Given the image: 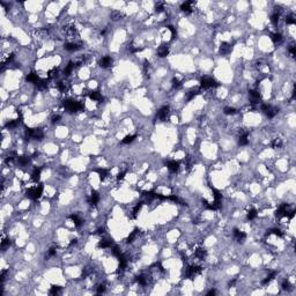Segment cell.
<instances>
[{
  "mask_svg": "<svg viewBox=\"0 0 296 296\" xmlns=\"http://www.w3.org/2000/svg\"><path fill=\"white\" fill-rule=\"evenodd\" d=\"M62 106L65 109V111L70 113L73 112H78V111H81L83 110V104L79 101H75V100H72V98H66L62 101Z\"/></svg>",
  "mask_w": 296,
  "mask_h": 296,
  "instance_id": "1",
  "label": "cell"
},
{
  "mask_svg": "<svg viewBox=\"0 0 296 296\" xmlns=\"http://www.w3.org/2000/svg\"><path fill=\"white\" fill-rule=\"evenodd\" d=\"M43 191H44V186L42 184H39V185H36V186H33V187H29L27 190L26 193L28 198H30L33 200H37L43 194Z\"/></svg>",
  "mask_w": 296,
  "mask_h": 296,
  "instance_id": "2",
  "label": "cell"
},
{
  "mask_svg": "<svg viewBox=\"0 0 296 296\" xmlns=\"http://www.w3.org/2000/svg\"><path fill=\"white\" fill-rule=\"evenodd\" d=\"M26 137L28 139H35V140H42L44 138V132L39 127L35 129H27L26 130Z\"/></svg>",
  "mask_w": 296,
  "mask_h": 296,
  "instance_id": "3",
  "label": "cell"
},
{
  "mask_svg": "<svg viewBox=\"0 0 296 296\" xmlns=\"http://www.w3.org/2000/svg\"><path fill=\"white\" fill-rule=\"evenodd\" d=\"M219 86L220 83L210 77H204L200 80V89H209V88H215Z\"/></svg>",
  "mask_w": 296,
  "mask_h": 296,
  "instance_id": "4",
  "label": "cell"
},
{
  "mask_svg": "<svg viewBox=\"0 0 296 296\" xmlns=\"http://www.w3.org/2000/svg\"><path fill=\"white\" fill-rule=\"evenodd\" d=\"M202 267L199 265H191V266H187L186 271H185V278L187 279H193L194 277H197L198 274H200Z\"/></svg>",
  "mask_w": 296,
  "mask_h": 296,
  "instance_id": "5",
  "label": "cell"
},
{
  "mask_svg": "<svg viewBox=\"0 0 296 296\" xmlns=\"http://www.w3.org/2000/svg\"><path fill=\"white\" fill-rule=\"evenodd\" d=\"M260 109H261V111L265 113L268 118L275 117L277 113H278V109H277L275 106H273V105H271V104H267V103H263L260 106Z\"/></svg>",
  "mask_w": 296,
  "mask_h": 296,
  "instance_id": "6",
  "label": "cell"
},
{
  "mask_svg": "<svg viewBox=\"0 0 296 296\" xmlns=\"http://www.w3.org/2000/svg\"><path fill=\"white\" fill-rule=\"evenodd\" d=\"M249 101L251 104H258L260 102V93L257 89H251L249 91Z\"/></svg>",
  "mask_w": 296,
  "mask_h": 296,
  "instance_id": "7",
  "label": "cell"
},
{
  "mask_svg": "<svg viewBox=\"0 0 296 296\" xmlns=\"http://www.w3.org/2000/svg\"><path fill=\"white\" fill-rule=\"evenodd\" d=\"M169 112H170V109H169V106H162L158 111H157V118L161 120V122H166L167 119H168V117H169Z\"/></svg>",
  "mask_w": 296,
  "mask_h": 296,
  "instance_id": "8",
  "label": "cell"
},
{
  "mask_svg": "<svg viewBox=\"0 0 296 296\" xmlns=\"http://www.w3.org/2000/svg\"><path fill=\"white\" fill-rule=\"evenodd\" d=\"M87 201L90 206H96L98 204V201H100V193L97 191H93L91 194L88 197Z\"/></svg>",
  "mask_w": 296,
  "mask_h": 296,
  "instance_id": "9",
  "label": "cell"
},
{
  "mask_svg": "<svg viewBox=\"0 0 296 296\" xmlns=\"http://www.w3.org/2000/svg\"><path fill=\"white\" fill-rule=\"evenodd\" d=\"M194 2L193 1H185L181 5V9L183 10L185 14H191L194 9Z\"/></svg>",
  "mask_w": 296,
  "mask_h": 296,
  "instance_id": "10",
  "label": "cell"
},
{
  "mask_svg": "<svg viewBox=\"0 0 296 296\" xmlns=\"http://www.w3.org/2000/svg\"><path fill=\"white\" fill-rule=\"evenodd\" d=\"M231 49H233L231 44L227 43V42H222V43H221V45H220V49H219V51H220V54H222V56H226V54H229V53L231 52Z\"/></svg>",
  "mask_w": 296,
  "mask_h": 296,
  "instance_id": "11",
  "label": "cell"
},
{
  "mask_svg": "<svg viewBox=\"0 0 296 296\" xmlns=\"http://www.w3.org/2000/svg\"><path fill=\"white\" fill-rule=\"evenodd\" d=\"M179 162L178 161H176V160H171V161H169L168 163H167V168H168V170L170 171V173H177L178 170H179Z\"/></svg>",
  "mask_w": 296,
  "mask_h": 296,
  "instance_id": "12",
  "label": "cell"
},
{
  "mask_svg": "<svg viewBox=\"0 0 296 296\" xmlns=\"http://www.w3.org/2000/svg\"><path fill=\"white\" fill-rule=\"evenodd\" d=\"M112 65V58L110 56H105V57H102V59L100 60V66L102 68H108Z\"/></svg>",
  "mask_w": 296,
  "mask_h": 296,
  "instance_id": "13",
  "label": "cell"
},
{
  "mask_svg": "<svg viewBox=\"0 0 296 296\" xmlns=\"http://www.w3.org/2000/svg\"><path fill=\"white\" fill-rule=\"evenodd\" d=\"M88 97L91 101H95V102H98V103L103 102V96L100 91H90V93H88Z\"/></svg>",
  "mask_w": 296,
  "mask_h": 296,
  "instance_id": "14",
  "label": "cell"
},
{
  "mask_svg": "<svg viewBox=\"0 0 296 296\" xmlns=\"http://www.w3.org/2000/svg\"><path fill=\"white\" fill-rule=\"evenodd\" d=\"M233 234H234V237L236 238V241H237V242H243L244 239L246 238V234H245L244 231H242V230L237 229V228L234 229Z\"/></svg>",
  "mask_w": 296,
  "mask_h": 296,
  "instance_id": "15",
  "label": "cell"
},
{
  "mask_svg": "<svg viewBox=\"0 0 296 296\" xmlns=\"http://www.w3.org/2000/svg\"><path fill=\"white\" fill-rule=\"evenodd\" d=\"M64 48H65V50H67V51H70V52H73V51L79 50L81 46H80V44L75 43V42H67V43H65Z\"/></svg>",
  "mask_w": 296,
  "mask_h": 296,
  "instance_id": "16",
  "label": "cell"
},
{
  "mask_svg": "<svg viewBox=\"0 0 296 296\" xmlns=\"http://www.w3.org/2000/svg\"><path fill=\"white\" fill-rule=\"evenodd\" d=\"M157 54H158V57H161V58L167 57V56L169 54V46H168L167 44H162V45L158 48V50H157Z\"/></svg>",
  "mask_w": 296,
  "mask_h": 296,
  "instance_id": "17",
  "label": "cell"
},
{
  "mask_svg": "<svg viewBox=\"0 0 296 296\" xmlns=\"http://www.w3.org/2000/svg\"><path fill=\"white\" fill-rule=\"evenodd\" d=\"M239 146H246L249 144V132H242L239 138H238Z\"/></svg>",
  "mask_w": 296,
  "mask_h": 296,
  "instance_id": "18",
  "label": "cell"
},
{
  "mask_svg": "<svg viewBox=\"0 0 296 296\" xmlns=\"http://www.w3.org/2000/svg\"><path fill=\"white\" fill-rule=\"evenodd\" d=\"M200 91H201V89H200V87L199 88H193V89H191L189 93H186V100L187 101H192L194 97L197 95H199L200 94Z\"/></svg>",
  "mask_w": 296,
  "mask_h": 296,
  "instance_id": "19",
  "label": "cell"
},
{
  "mask_svg": "<svg viewBox=\"0 0 296 296\" xmlns=\"http://www.w3.org/2000/svg\"><path fill=\"white\" fill-rule=\"evenodd\" d=\"M75 67H77V66H75V62H74V61H70V62L66 65L65 70H64V75H65V77L71 75V73L73 72V70H74Z\"/></svg>",
  "mask_w": 296,
  "mask_h": 296,
  "instance_id": "20",
  "label": "cell"
},
{
  "mask_svg": "<svg viewBox=\"0 0 296 296\" xmlns=\"http://www.w3.org/2000/svg\"><path fill=\"white\" fill-rule=\"evenodd\" d=\"M39 80H41V78H39L36 73H34V72H31V73H29V74L27 75V81L30 82V83H35L36 85Z\"/></svg>",
  "mask_w": 296,
  "mask_h": 296,
  "instance_id": "21",
  "label": "cell"
},
{
  "mask_svg": "<svg viewBox=\"0 0 296 296\" xmlns=\"http://www.w3.org/2000/svg\"><path fill=\"white\" fill-rule=\"evenodd\" d=\"M18 163L20 167H27L29 163H30V157L29 156H18Z\"/></svg>",
  "mask_w": 296,
  "mask_h": 296,
  "instance_id": "22",
  "label": "cell"
},
{
  "mask_svg": "<svg viewBox=\"0 0 296 296\" xmlns=\"http://www.w3.org/2000/svg\"><path fill=\"white\" fill-rule=\"evenodd\" d=\"M135 281H137V283L140 285V286H146L148 283V277L145 275V274H140V275H138L135 278Z\"/></svg>",
  "mask_w": 296,
  "mask_h": 296,
  "instance_id": "23",
  "label": "cell"
},
{
  "mask_svg": "<svg viewBox=\"0 0 296 296\" xmlns=\"http://www.w3.org/2000/svg\"><path fill=\"white\" fill-rule=\"evenodd\" d=\"M275 277H277V272H275V271H272V272H270V274H268L266 278L261 281V285H264V286L268 285V283H270L271 281L275 278Z\"/></svg>",
  "mask_w": 296,
  "mask_h": 296,
  "instance_id": "24",
  "label": "cell"
},
{
  "mask_svg": "<svg viewBox=\"0 0 296 296\" xmlns=\"http://www.w3.org/2000/svg\"><path fill=\"white\" fill-rule=\"evenodd\" d=\"M194 256L198 258V259H205L206 258V256H207V251L205 250V249H202V248H199V249H197L196 250V252H194Z\"/></svg>",
  "mask_w": 296,
  "mask_h": 296,
  "instance_id": "25",
  "label": "cell"
},
{
  "mask_svg": "<svg viewBox=\"0 0 296 296\" xmlns=\"http://www.w3.org/2000/svg\"><path fill=\"white\" fill-rule=\"evenodd\" d=\"M41 173H42V169H41V168H35V169H34V171H33V174H31V178H33L34 182L37 183V182L41 179Z\"/></svg>",
  "mask_w": 296,
  "mask_h": 296,
  "instance_id": "26",
  "label": "cell"
},
{
  "mask_svg": "<svg viewBox=\"0 0 296 296\" xmlns=\"http://www.w3.org/2000/svg\"><path fill=\"white\" fill-rule=\"evenodd\" d=\"M271 39L273 43L280 44L282 42V35L280 33H273V34H271Z\"/></svg>",
  "mask_w": 296,
  "mask_h": 296,
  "instance_id": "27",
  "label": "cell"
},
{
  "mask_svg": "<svg viewBox=\"0 0 296 296\" xmlns=\"http://www.w3.org/2000/svg\"><path fill=\"white\" fill-rule=\"evenodd\" d=\"M70 219L73 221V223H74V226L77 227H80L82 225V219L79 216L78 214H71L70 215Z\"/></svg>",
  "mask_w": 296,
  "mask_h": 296,
  "instance_id": "28",
  "label": "cell"
},
{
  "mask_svg": "<svg viewBox=\"0 0 296 296\" xmlns=\"http://www.w3.org/2000/svg\"><path fill=\"white\" fill-rule=\"evenodd\" d=\"M113 244L111 239H102L98 243V248H102V249H106V248H111Z\"/></svg>",
  "mask_w": 296,
  "mask_h": 296,
  "instance_id": "29",
  "label": "cell"
},
{
  "mask_svg": "<svg viewBox=\"0 0 296 296\" xmlns=\"http://www.w3.org/2000/svg\"><path fill=\"white\" fill-rule=\"evenodd\" d=\"M138 236H139V229H134L130 235H129V237H127V242H129V243L134 242V241L138 238Z\"/></svg>",
  "mask_w": 296,
  "mask_h": 296,
  "instance_id": "30",
  "label": "cell"
},
{
  "mask_svg": "<svg viewBox=\"0 0 296 296\" xmlns=\"http://www.w3.org/2000/svg\"><path fill=\"white\" fill-rule=\"evenodd\" d=\"M257 216H258V212H257V209L256 208H251L248 213H246V219L250 220V221L254 220Z\"/></svg>",
  "mask_w": 296,
  "mask_h": 296,
  "instance_id": "31",
  "label": "cell"
},
{
  "mask_svg": "<svg viewBox=\"0 0 296 296\" xmlns=\"http://www.w3.org/2000/svg\"><path fill=\"white\" fill-rule=\"evenodd\" d=\"M96 171L98 173V176H100V178H101L102 181H104L105 178L109 176V170H106L104 168H98Z\"/></svg>",
  "mask_w": 296,
  "mask_h": 296,
  "instance_id": "32",
  "label": "cell"
},
{
  "mask_svg": "<svg viewBox=\"0 0 296 296\" xmlns=\"http://www.w3.org/2000/svg\"><path fill=\"white\" fill-rule=\"evenodd\" d=\"M20 123H21V120H20L19 118L18 119H12V120H9V122L6 124V127H7V129H15Z\"/></svg>",
  "mask_w": 296,
  "mask_h": 296,
  "instance_id": "33",
  "label": "cell"
},
{
  "mask_svg": "<svg viewBox=\"0 0 296 296\" xmlns=\"http://www.w3.org/2000/svg\"><path fill=\"white\" fill-rule=\"evenodd\" d=\"M57 88H58V90H59L60 93H66L67 89H68L67 83H65L64 81H59V82L57 83Z\"/></svg>",
  "mask_w": 296,
  "mask_h": 296,
  "instance_id": "34",
  "label": "cell"
},
{
  "mask_svg": "<svg viewBox=\"0 0 296 296\" xmlns=\"http://www.w3.org/2000/svg\"><path fill=\"white\" fill-rule=\"evenodd\" d=\"M141 207H142V202H139V204H137V205L134 206L133 212H132V218H137V216H138V214H139Z\"/></svg>",
  "mask_w": 296,
  "mask_h": 296,
  "instance_id": "35",
  "label": "cell"
},
{
  "mask_svg": "<svg viewBox=\"0 0 296 296\" xmlns=\"http://www.w3.org/2000/svg\"><path fill=\"white\" fill-rule=\"evenodd\" d=\"M137 138V134H131V135H126L124 139L122 140L123 144H131V142H133L134 140Z\"/></svg>",
  "mask_w": 296,
  "mask_h": 296,
  "instance_id": "36",
  "label": "cell"
},
{
  "mask_svg": "<svg viewBox=\"0 0 296 296\" xmlns=\"http://www.w3.org/2000/svg\"><path fill=\"white\" fill-rule=\"evenodd\" d=\"M212 193H213L214 200L221 201V199H222V194H221V192L218 191V190H216V189H214V187H212Z\"/></svg>",
  "mask_w": 296,
  "mask_h": 296,
  "instance_id": "37",
  "label": "cell"
},
{
  "mask_svg": "<svg viewBox=\"0 0 296 296\" xmlns=\"http://www.w3.org/2000/svg\"><path fill=\"white\" fill-rule=\"evenodd\" d=\"M10 244H12V242H10L9 238H4V239L1 241V249H2V250L8 249L9 246H10Z\"/></svg>",
  "mask_w": 296,
  "mask_h": 296,
  "instance_id": "38",
  "label": "cell"
},
{
  "mask_svg": "<svg viewBox=\"0 0 296 296\" xmlns=\"http://www.w3.org/2000/svg\"><path fill=\"white\" fill-rule=\"evenodd\" d=\"M270 234H274V235H277L278 237H282V236H283V233H282L280 229H278V228H273V229H271L270 231L267 233V235H270Z\"/></svg>",
  "mask_w": 296,
  "mask_h": 296,
  "instance_id": "39",
  "label": "cell"
},
{
  "mask_svg": "<svg viewBox=\"0 0 296 296\" xmlns=\"http://www.w3.org/2000/svg\"><path fill=\"white\" fill-rule=\"evenodd\" d=\"M223 112H225V115H228V116H233V115H235L237 111H236V109L235 108H231V106H226L225 108V110H223Z\"/></svg>",
  "mask_w": 296,
  "mask_h": 296,
  "instance_id": "40",
  "label": "cell"
},
{
  "mask_svg": "<svg viewBox=\"0 0 296 296\" xmlns=\"http://www.w3.org/2000/svg\"><path fill=\"white\" fill-rule=\"evenodd\" d=\"M182 85H183V82L179 80L178 78H174L173 79V87L176 88V89H178V88L182 87Z\"/></svg>",
  "mask_w": 296,
  "mask_h": 296,
  "instance_id": "41",
  "label": "cell"
},
{
  "mask_svg": "<svg viewBox=\"0 0 296 296\" xmlns=\"http://www.w3.org/2000/svg\"><path fill=\"white\" fill-rule=\"evenodd\" d=\"M164 8H166V4L164 2H157L156 5H155V10H156L157 13L163 12Z\"/></svg>",
  "mask_w": 296,
  "mask_h": 296,
  "instance_id": "42",
  "label": "cell"
},
{
  "mask_svg": "<svg viewBox=\"0 0 296 296\" xmlns=\"http://www.w3.org/2000/svg\"><path fill=\"white\" fill-rule=\"evenodd\" d=\"M61 290V287L59 286H52V287L50 288V294L51 295H57V294H59Z\"/></svg>",
  "mask_w": 296,
  "mask_h": 296,
  "instance_id": "43",
  "label": "cell"
},
{
  "mask_svg": "<svg viewBox=\"0 0 296 296\" xmlns=\"http://www.w3.org/2000/svg\"><path fill=\"white\" fill-rule=\"evenodd\" d=\"M123 16V14L119 12V10H113L112 13H111V18L115 20V21H117V20H119V19Z\"/></svg>",
  "mask_w": 296,
  "mask_h": 296,
  "instance_id": "44",
  "label": "cell"
},
{
  "mask_svg": "<svg viewBox=\"0 0 296 296\" xmlns=\"http://www.w3.org/2000/svg\"><path fill=\"white\" fill-rule=\"evenodd\" d=\"M295 22H296V19L293 14L287 15V18H286V23L287 25H295Z\"/></svg>",
  "mask_w": 296,
  "mask_h": 296,
  "instance_id": "45",
  "label": "cell"
},
{
  "mask_svg": "<svg viewBox=\"0 0 296 296\" xmlns=\"http://www.w3.org/2000/svg\"><path fill=\"white\" fill-rule=\"evenodd\" d=\"M271 145H272V147L273 148H280L282 146V141H281V139H278V138H277V139H274L272 141Z\"/></svg>",
  "mask_w": 296,
  "mask_h": 296,
  "instance_id": "46",
  "label": "cell"
},
{
  "mask_svg": "<svg viewBox=\"0 0 296 296\" xmlns=\"http://www.w3.org/2000/svg\"><path fill=\"white\" fill-rule=\"evenodd\" d=\"M105 292V285H98V287L96 288V293L97 294H103Z\"/></svg>",
  "mask_w": 296,
  "mask_h": 296,
  "instance_id": "47",
  "label": "cell"
},
{
  "mask_svg": "<svg viewBox=\"0 0 296 296\" xmlns=\"http://www.w3.org/2000/svg\"><path fill=\"white\" fill-rule=\"evenodd\" d=\"M288 51H289V54H290L292 57H295V54H296L295 45H290V46L288 48Z\"/></svg>",
  "mask_w": 296,
  "mask_h": 296,
  "instance_id": "48",
  "label": "cell"
},
{
  "mask_svg": "<svg viewBox=\"0 0 296 296\" xmlns=\"http://www.w3.org/2000/svg\"><path fill=\"white\" fill-rule=\"evenodd\" d=\"M292 288V286H290V283H289V281H287V280H285L283 282H282V289H285V290H289Z\"/></svg>",
  "mask_w": 296,
  "mask_h": 296,
  "instance_id": "49",
  "label": "cell"
},
{
  "mask_svg": "<svg viewBox=\"0 0 296 296\" xmlns=\"http://www.w3.org/2000/svg\"><path fill=\"white\" fill-rule=\"evenodd\" d=\"M56 253H57L56 248H51V249L48 251V257H54V256H56Z\"/></svg>",
  "mask_w": 296,
  "mask_h": 296,
  "instance_id": "50",
  "label": "cell"
},
{
  "mask_svg": "<svg viewBox=\"0 0 296 296\" xmlns=\"http://www.w3.org/2000/svg\"><path fill=\"white\" fill-rule=\"evenodd\" d=\"M6 275H7V271L4 270L1 272V275H0V281H1V283H4V281L6 280Z\"/></svg>",
  "mask_w": 296,
  "mask_h": 296,
  "instance_id": "51",
  "label": "cell"
},
{
  "mask_svg": "<svg viewBox=\"0 0 296 296\" xmlns=\"http://www.w3.org/2000/svg\"><path fill=\"white\" fill-rule=\"evenodd\" d=\"M125 175H126V170H123V171H120L119 174L117 175V179H118V181L123 179V178L125 177Z\"/></svg>",
  "mask_w": 296,
  "mask_h": 296,
  "instance_id": "52",
  "label": "cell"
},
{
  "mask_svg": "<svg viewBox=\"0 0 296 296\" xmlns=\"http://www.w3.org/2000/svg\"><path fill=\"white\" fill-rule=\"evenodd\" d=\"M60 115H54L52 117V123H58L59 120H60Z\"/></svg>",
  "mask_w": 296,
  "mask_h": 296,
  "instance_id": "53",
  "label": "cell"
},
{
  "mask_svg": "<svg viewBox=\"0 0 296 296\" xmlns=\"http://www.w3.org/2000/svg\"><path fill=\"white\" fill-rule=\"evenodd\" d=\"M215 294H216V292L214 289H210L208 293H207V295H215Z\"/></svg>",
  "mask_w": 296,
  "mask_h": 296,
  "instance_id": "54",
  "label": "cell"
}]
</instances>
